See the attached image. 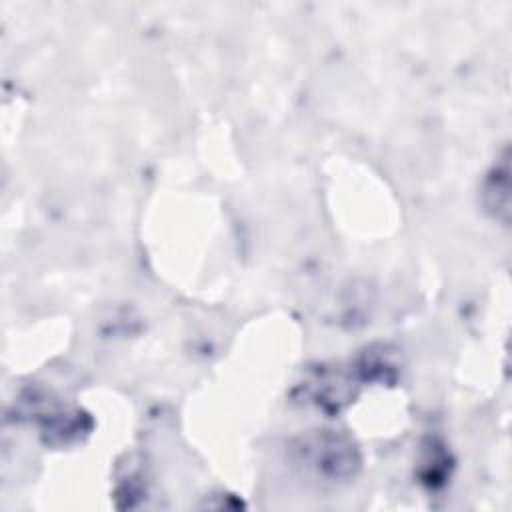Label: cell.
I'll return each mask as SVG.
<instances>
[{
    "mask_svg": "<svg viewBox=\"0 0 512 512\" xmlns=\"http://www.w3.org/2000/svg\"><path fill=\"white\" fill-rule=\"evenodd\" d=\"M362 382L358 380L352 364L326 366L308 370L306 378L296 386L294 396L302 404H310L326 414H338L354 396Z\"/></svg>",
    "mask_w": 512,
    "mask_h": 512,
    "instance_id": "2",
    "label": "cell"
},
{
    "mask_svg": "<svg viewBox=\"0 0 512 512\" xmlns=\"http://www.w3.org/2000/svg\"><path fill=\"white\" fill-rule=\"evenodd\" d=\"M510 166H508V154L504 152V156L490 168V172L486 174L482 188H480V198H482V206L484 210L500 220V222H508V214H510Z\"/></svg>",
    "mask_w": 512,
    "mask_h": 512,
    "instance_id": "4",
    "label": "cell"
},
{
    "mask_svg": "<svg viewBox=\"0 0 512 512\" xmlns=\"http://www.w3.org/2000/svg\"><path fill=\"white\" fill-rule=\"evenodd\" d=\"M350 364L362 384L378 382L392 386L400 378L402 370L396 350L386 344L366 346Z\"/></svg>",
    "mask_w": 512,
    "mask_h": 512,
    "instance_id": "3",
    "label": "cell"
},
{
    "mask_svg": "<svg viewBox=\"0 0 512 512\" xmlns=\"http://www.w3.org/2000/svg\"><path fill=\"white\" fill-rule=\"evenodd\" d=\"M296 456L300 464L330 482L352 478L362 462L354 440L340 430H316L302 436Z\"/></svg>",
    "mask_w": 512,
    "mask_h": 512,
    "instance_id": "1",
    "label": "cell"
}]
</instances>
